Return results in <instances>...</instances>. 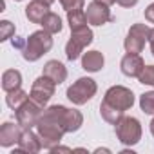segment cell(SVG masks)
<instances>
[{"instance_id":"6da1fadb","label":"cell","mask_w":154,"mask_h":154,"mask_svg":"<svg viewBox=\"0 0 154 154\" xmlns=\"http://www.w3.org/2000/svg\"><path fill=\"white\" fill-rule=\"evenodd\" d=\"M53 47V36L49 31L42 29V31H35L29 38H26L24 49H22V56L27 62H36L40 60L45 53H49Z\"/></svg>"},{"instance_id":"7a4b0ae2","label":"cell","mask_w":154,"mask_h":154,"mask_svg":"<svg viewBox=\"0 0 154 154\" xmlns=\"http://www.w3.org/2000/svg\"><path fill=\"white\" fill-rule=\"evenodd\" d=\"M35 127H36V132H38V136L42 140L44 149H47V150H53L56 145H60V141H62V138L65 134V129L58 122H54L53 118H49L44 112L38 118Z\"/></svg>"},{"instance_id":"3957f363","label":"cell","mask_w":154,"mask_h":154,"mask_svg":"<svg viewBox=\"0 0 154 154\" xmlns=\"http://www.w3.org/2000/svg\"><path fill=\"white\" fill-rule=\"evenodd\" d=\"M44 114H47L49 118H53L54 122H58L65 132H74V131H78L84 123V116L80 111H76V109H67L63 105H51L49 109L44 111Z\"/></svg>"},{"instance_id":"277c9868","label":"cell","mask_w":154,"mask_h":154,"mask_svg":"<svg viewBox=\"0 0 154 154\" xmlns=\"http://www.w3.org/2000/svg\"><path fill=\"white\" fill-rule=\"evenodd\" d=\"M116 136L123 145H136L141 140V123L132 116H122L116 123Z\"/></svg>"},{"instance_id":"5b68a950","label":"cell","mask_w":154,"mask_h":154,"mask_svg":"<svg viewBox=\"0 0 154 154\" xmlns=\"http://www.w3.org/2000/svg\"><path fill=\"white\" fill-rule=\"evenodd\" d=\"M96 89L98 87L93 78H78L67 89V98L74 105H84L96 94Z\"/></svg>"},{"instance_id":"8992f818","label":"cell","mask_w":154,"mask_h":154,"mask_svg":"<svg viewBox=\"0 0 154 154\" xmlns=\"http://www.w3.org/2000/svg\"><path fill=\"white\" fill-rule=\"evenodd\" d=\"M71 33L72 35H71V38H69V42L65 45V56L72 62V60L78 58L82 54V51L93 42V31L89 27H82V29H74Z\"/></svg>"},{"instance_id":"52a82bcc","label":"cell","mask_w":154,"mask_h":154,"mask_svg":"<svg viewBox=\"0 0 154 154\" xmlns=\"http://www.w3.org/2000/svg\"><path fill=\"white\" fill-rule=\"evenodd\" d=\"M103 102L109 103V105H112L114 109L125 112L127 109H131V107L134 105V94H132L131 89H127V87H123V85H114V87H111V89L105 93Z\"/></svg>"},{"instance_id":"ba28073f","label":"cell","mask_w":154,"mask_h":154,"mask_svg":"<svg viewBox=\"0 0 154 154\" xmlns=\"http://www.w3.org/2000/svg\"><path fill=\"white\" fill-rule=\"evenodd\" d=\"M149 33H150V29L145 24H134V26H131V29L127 33V38L123 42L125 51L140 54L143 51V47H145V42L149 40Z\"/></svg>"},{"instance_id":"9c48e42d","label":"cell","mask_w":154,"mask_h":154,"mask_svg":"<svg viewBox=\"0 0 154 154\" xmlns=\"http://www.w3.org/2000/svg\"><path fill=\"white\" fill-rule=\"evenodd\" d=\"M42 112H44V105H40L38 102H35L33 98H27L17 109V122L24 129H31L33 125H36V122L42 116Z\"/></svg>"},{"instance_id":"30bf717a","label":"cell","mask_w":154,"mask_h":154,"mask_svg":"<svg viewBox=\"0 0 154 154\" xmlns=\"http://www.w3.org/2000/svg\"><path fill=\"white\" fill-rule=\"evenodd\" d=\"M54 87H56V84L51 80V78H47V76H40V78H36L35 82H33V87H31V93H29V98H33L35 102H38L40 105H45L51 98H53V94H54Z\"/></svg>"},{"instance_id":"8fae6325","label":"cell","mask_w":154,"mask_h":154,"mask_svg":"<svg viewBox=\"0 0 154 154\" xmlns=\"http://www.w3.org/2000/svg\"><path fill=\"white\" fill-rule=\"evenodd\" d=\"M85 17H87V22L91 26H103L107 22L112 20V15H111V9L109 6L102 4V2H91L85 9Z\"/></svg>"},{"instance_id":"7c38bea8","label":"cell","mask_w":154,"mask_h":154,"mask_svg":"<svg viewBox=\"0 0 154 154\" xmlns=\"http://www.w3.org/2000/svg\"><path fill=\"white\" fill-rule=\"evenodd\" d=\"M24 127L17 122V123H11V122H6L2 127H0V145L2 147H11L15 143L20 141V136H22V131Z\"/></svg>"},{"instance_id":"4fadbf2b","label":"cell","mask_w":154,"mask_h":154,"mask_svg":"<svg viewBox=\"0 0 154 154\" xmlns=\"http://www.w3.org/2000/svg\"><path fill=\"white\" fill-rule=\"evenodd\" d=\"M122 72L125 76H131V78H138V76L141 74L143 67H145V62L141 60L140 54H134V53H127L123 58H122Z\"/></svg>"},{"instance_id":"5bb4252c","label":"cell","mask_w":154,"mask_h":154,"mask_svg":"<svg viewBox=\"0 0 154 154\" xmlns=\"http://www.w3.org/2000/svg\"><path fill=\"white\" fill-rule=\"evenodd\" d=\"M42 147H44V145H42V140H40L38 132L35 134L31 129H24L17 150H18V152H38Z\"/></svg>"},{"instance_id":"9a60e30c","label":"cell","mask_w":154,"mask_h":154,"mask_svg":"<svg viewBox=\"0 0 154 154\" xmlns=\"http://www.w3.org/2000/svg\"><path fill=\"white\" fill-rule=\"evenodd\" d=\"M44 76H47V78H51L56 85H60L62 82H65L67 78V69L62 62L58 60H49L45 65H44Z\"/></svg>"},{"instance_id":"2e32d148","label":"cell","mask_w":154,"mask_h":154,"mask_svg":"<svg viewBox=\"0 0 154 154\" xmlns=\"http://www.w3.org/2000/svg\"><path fill=\"white\" fill-rule=\"evenodd\" d=\"M47 13H49V6L45 2H42V0H33L26 8V17L33 24H42V20Z\"/></svg>"},{"instance_id":"e0dca14e","label":"cell","mask_w":154,"mask_h":154,"mask_svg":"<svg viewBox=\"0 0 154 154\" xmlns=\"http://www.w3.org/2000/svg\"><path fill=\"white\" fill-rule=\"evenodd\" d=\"M105 63V58L100 51H87L84 56H82V67L89 72H96L103 67Z\"/></svg>"},{"instance_id":"ac0fdd59","label":"cell","mask_w":154,"mask_h":154,"mask_svg":"<svg viewBox=\"0 0 154 154\" xmlns=\"http://www.w3.org/2000/svg\"><path fill=\"white\" fill-rule=\"evenodd\" d=\"M20 85H22V74H20V71H17V69L4 71V74H2V89L6 93L20 89Z\"/></svg>"},{"instance_id":"d6986e66","label":"cell","mask_w":154,"mask_h":154,"mask_svg":"<svg viewBox=\"0 0 154 154\" xmlns=\"http://www.w3.org/2000/svg\"><path fill=\"white\" fill-rule=\"evenodd\" d=\"M67 22H69V27L71 31L74 29H82V27H87V17L82 9H72V11H67Z\"/></svg>"},{"instance_id":"ffe728a7","label":"cell","mask_w":154,"mask_h":154,"mask_svg":"<svg viewBox=\"0 0 154 154\" xmlns=\"http://www.w3.org/2000/svg\"><path fill=\"white\" fill-rule=\"evenodd\" d=\"M45 31H49L51 35H54V33H60L62 31V18L56 15V13H47L45 17H44V20H42V24H40Z\"/></svg>"},{"instance_id":"44dd1931","label":"cell","mask_w":154,"mask_h":154,"mask_svg":"<svg viewBox=\"0 0 154 154\" xmlns=\"http://www.w3.org/2000/svg\"><path fill=\"white\" fill-rule=\"evenodd\" d=\"M29 96H27V93L26 91H22V89H15V91H9L8 93V96H6V103H8V107H11V109H18L26 100H27Z\"/></svg>"},{"instance_id":"7402d4cb","label":"cell","mask_w":154,"mask_h":154,"mask_svg":"<svg viewBox=\"0 0 154 154\" xmlns=\"http://www.w3.org/2000/svg\"><path fill=\"white\" fill-rule=\"evenodd\" d=\"M100 114H102V118H103L105 122H109V123H112V125L123 116L122 111L114 109L112 105H109V103H105V102H102V105H100Z\"/></svg>"},{"instance_id":"603a6c76","label":"cell","mask_w":154,"mask_h":154,"mask_svg":"<svg viewBox=\"0 0 154 154\" xmlns=\"http://www.w3.org/2000/svg\"><path fill=\"white\" fill-rule=\"evenodd\" d=\"M140 107L145 114H154V91H149L140 96Z\"/></svg>"},{"instance_id":"cb8c5ba5","label":"cell","mask_w":154,"mask_h":154,"mask_svg":"<svg viewBox=\"0 0 154 154\" xmlns=\"http://www.w3.org/2000/svg\"><path fill=\"white\" fill-rule=\"evenodd\" d=\"M138 80H140V84H143V85L154 87V65H145L143 71H141V74L138 76Z\"/></svg>"},{"instance_id":"d4e9b609","label":"cell","mask_w":154,"mask_h":154,"mask_svg":"<svg viewBox=\"0 0 154 154\" xmlns=\"http://www.w3.org/2000/svg\"><path fill=\"white\" fill-rule=\"evenodd\" d=\"M15 36V26L9 22V20H2L0 22V40H8V38H13Z\"/></svg>"},{"instance_id":"484cf974","label":"cell","mask_w":154,"mask_h":154,"mask_svg":"<svg viewBox=\"0 0 154 154\" xmlns=\"http://www.w3.org/2000/svg\"><path fill=\"white\" fill-rule=\"evenodd\" d=\"M60 4L65 11H72V9H84V0H60Z\"/></svg>"},{"instance_id":"4316f807","label":"cell","mask_w":154,"mask_h":154,"mask_svg":"<svg viewBox=\"0 0 154 154\" xmlns=\"http://www.w3.org/2000/svg\"><path fill=\"white\" fill-rule=\"evenodd\" d=\"M145 18H147L150 24H154V2H152V4L145 9Z\"/></svg>"},{"instance_id":"83f0119b","label":"cell","mask_w":154,"mask_h":154,"mask_svg":"<svg viewBox=\"0 0 154 154\" xmlns=\"http://www.w3.org/2000/svg\"><path fill=\"white\" fill-rule=\"evenodd\" d=\"M116 2L122 6V8H132L138 4V0H116Z\"/></svg>"},{"instance_id":"f1b7e54d","label":"cell","mask_w":154,"mask_h":154,"mask_svg":"<svg viewBox=\"0 0 154 154\" xmlns=\"http://www.w3.org/2000/svg\"><path fill=\"white\" fill-rule=\"evenodd\" d=\"M149 42H150V51L154 54V29H150V33H149Z\"/></svg>"},{"instance_id":"f546056e","label":"cell","mask_w":154,"mask_h":154,"mask_svg":"<svg viewBox=\"0 0 154 154\" xmlns=\"http://www.w3.org/2000/svg\"><path fill=\"white\" fill-rule=\"evenodd\" d=\"M51 152H71V149H67V147H60V145H56Z\"/></svg>"},{"instance_id":"4dcf8cb0","label":"cell","mask_w":154,"mask_h":154,"mask_svg":"<svg viewBox=\"0 0 154 154\" xmlns=\"http://www.w3.org/2000/svg\"><path fill=\"white\" fill-rule=\"evenodd\" d=\"M96 2H102V4H105V6H111V4L116 2V0H96Z\"/></svg>"},{"instance_id":"1f68e13d","label":"cell","mask_w":154,"mask_h":154,"mask_svg":"<svg viewBox=\"0 0 154 154\" xmlns=\"http://www.w3.org/2000/svg\"><path fill=\"white\" fill-rule=\"evenodd\" d=\"M150 132H152V136H154V118H152V122H150Z\"/></svg>"},{"instance_id":"d6a6232c","label":"cell","mask_w":154,"mask_h":154,"mask_svg":"<svg viewBox=\"0 0 154 154\" xmlns=\"http://www.w3.org/2000/svg\"><path fill=\"white\" fill-rule=\"evenodd\" d=\"M42 2H45V4H47V6H51V4H53V2H54V0H42Z\"/></svg>"},{"instance_id":"836d02e7","label":"cell","mask_w":154,"mask_h":154,"mask_svg":"<svg viewBox=\"0 0 154 154\" xmlns=\"http://www.w3.org/2000/svg\"><path fill=\"white\" fill-rule=\"evenodd\" d=\"M17 2H20V0H17Z\"/></svg>"}]
</instances>
